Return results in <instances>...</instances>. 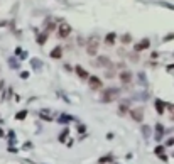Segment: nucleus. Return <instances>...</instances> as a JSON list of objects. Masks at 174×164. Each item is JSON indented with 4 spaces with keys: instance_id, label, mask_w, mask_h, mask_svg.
Here are the masks:
<instances>
[{
    "instance_id": "5",
    "label": "nucleus",
    "mask_w": 174,
    "mask_h": 164,
    "mask_svg": "<svg viewBox=\"0 0 174 164\" xmlns=\"http://www.w3.org/2000/svg\"><path fill=\"white\" fill-rule=\"evenodd\" d=\"M56 34H57V37L59 39H66L68 36L71 34V26L70 24H66V22H61L59 27L56 29Z\"/></svg>"
},
{
    "instance_id": "12",
    "label": "nucleus",
    "mask_w": 174,
    "mask_h": 164,
    "mask_svg": "<svg viewBox=\"0 0 174 164\" xmlns=\"http://www.w3.org/2000/svg\"><path fill=\"white\" fill-rule=\"evenodd\" d=\"M115 41H117V34L115 32H108L107 36H105V44L107 46H113Z\"/></svg>"
},
{
    "instance_id": "13",
    "label": "nucleus",
    "mask_w": 174,
    "mask_h": 164,
    "mask_svg": "<svg viewBox=\"0 0 174 164\" xmlns=\"http://www.w3.org/2000/svg\"><path fill=\"white\" fill-rule=\"evenodd\" d=\"M166 103L162 102V100H155V110H157V113L159 115H162V113H164V108H166Z\"/></svg>"
},
{
    "instance_id": "3",
    "label": "nucleus",
    "mask_w": 174,
    "mask_h": 164,
    "mask_svg": "<svg viewBox=\"0 0 174 164\" xmlns=\"http://www.w3.org/2000/svg\"><path fill=\"white\" fill-rule=\"evenodd\" d=\"M88 86H90V90H93V91H100V90H103V81H101V78L100 76H90L88 78Z\"/></svg>"
},
{
    "instance_id": "25",
    "label": "nucleus",
    "mask_w": 174,
    "mask_h": 164,
    "mask_svg": "<svg viewBox=\"0 0 174 164\" xmlns=\"http://www.w3.org/2000/svg\"><path fill=\"white\" fill-rule=\"evenodd\" d=\"M174 144V139H169V141H168V145H172Z\"/></svg>"
},
{
    "instance_id": "19",
    "label": "nucleus",
    "mask_w": 174,
    "mask_h": 164,
    "mask_svg": "<svg viewBox=\"0 0 174 164\" xmlns=\"http://www.w3.org/2000/svg\"><path fill=\"white\" fill-rule=\"evenodd\" d=\"M57 27H56V22H51L48 27H46V32H53V31H56Z\"/></svg>"
},
{
    "instance_id": "11",
    "label": "nucleus",
    "mask_w": 174,
    "mask_h": 164,
    "mask_svg": "<svg viewBox=\"0 0 174 164\" xmlns=\"http://www.w3.org/2000/svg\"><path fill=\"white\" fill-rule=\"evenodd\" d=\"M51 58L53 59H61L63 58V48H61V46H56V48L51 51Z\"/></svg>"
},
{
    "instance_id": "14",
    "label": "nucleus",
    "mask_w": 174,
    "mask_h": 164,
    "mask_svg": "<svg viewBox=\"0 0 174 164\" xmlns=\"http://www.w3.org/2000/svg\"><path fill=\"white\" fill-rule=\"evenodd\" d=\"M46 41H48V32L44 31L42 34H39V36H37V44H39V46H44V44H46Z\"/></svg>"
},
{
    "instance_id": "21",
    "label": "nucleus",
    "mask_w": 174,
    "mask_h": 164,
    "mask_svg": "<svg viewBox=\"0 0 174 164\" xmlns=\"http://www.w3.org/2000/svg\"><path fill=\"white\" fill-rule=\"evenodd\" d=\"M168 108H169V113H171V120L174 122V105H168Z\"/></svg>"
},
{
    "instance_id": "20",
    "label": "nucleus",
    "mask_w": 174,
    "mask_h": 164,
    "mask_svg": "<svg viewBox=\"0 0 174 164\" xmlns=\"http://www.w3.org/2000/svg\"><path fill=\"white\" fill-rule=\"evenodd\" d=\"M25 115H27V110H22V112H19L15 115V119L17 120H22V119H25Z\"/></svg>"
},
{
    "instance_id": "16",
    "label": "nucleus",
    "mask_w": 174,
    "mask_h": 164,
    "mask_svg": "<svg viewBox=\"0 0 174 164\" xmlns=\"http://www.w3.org/2000/svg\"><path fill=\"white\" fill-rule=\"evenodd\" d=\"M127 112H130L129 110V103H120V107H118V113H120V115H125Z\"/></svg>"
},
{
    "instance_id": "6",
    "label": "nucleus",
    "mask_w": 174,
    "mask_h": 164,
    "mask_svg": "<svg viewBox=\"0 0 174 164\" xmlns=\"http://www.w3.org/2000/svg\"><path fill=\"white\" fill-rule=\"evenodd\" d=\"M110 65H113V63L110 61V58H108L107 54H100V56H96V59L93 61V66H98V68H108Z\"/></svg>"
},
{
    "instance_id": "22",
    "label": "nucleus",
    "mask_w": 174,
    "mask_h": 164,
    "mask_svg": "<svg viewBox=\"0 0 174 164\" xmlns=\"http://www.w3.org/2000/svg\"><path fill=\"white\" fill-rule=\"evenodd\" d=\"M162 151H164V147H162V145H157V147H155V154L162 156Z\"/></svg>"
},
{
    "instance_id": "15",
    "label": "nucleus",
    "mask_w": 174,
    "mask_h": 164,
    "mask_svg": "<svg viewBox=\"0 0 174 164\" xmlns=\"http://www.w3.org/2000/svg\"><path fill=\"white\" fill-rule=\"evenodd\" d=\"M120 41H122V44H124V46H127V44H130V42H132V36H130L129 32H125V34H122Z\"/></svg>"
},
{
    "instance_id": "9",
    "label": "nucleus",
    "mask_w": 174,
    "mask_h": 164,
    "mask_svg": "<svg viewBox=\"0 0 174 164\" xmlns=\"http://www.w3.org/2000/svg\"><path fill=\"white\" fill-rule=\"evenodd\" d=\"M115 65H110L108 68H105V78H108V80H112V78L117 76V69H115Z\"/></svg>"
},
{
    "instance_id": "7",
    "label": "nucleus",
    "mask_w": 174,
    "mask_h": 164,
    "mask_svg": "<svg viewBox=\"0 0 174 164\" xmlns=\"http://www.w3.org/2000/svg\"><path fill=\"white\" fill-rule=\"evenodd\" d=\"M130 117H132V120H135L137 124H140L144 120V108L142 107H135V108L130 110Z\"/></svg>"
},
{
    "instance_id": "4",
    "label": "nucleus",
    "mask_w": 174,
    "mask_h": 164,
    "mask_svg": "<svg viewBox=\"0 0 174 164\" xmlns=\"http://www.w3.org/2000/svg\"><path fill=\"white\" fill-rule=\"evenodd\" d=\"M118 78H120L122 85H125V86H130V85H132L134 74H132V71H130V69H125V68H124V69L118 73Z\"/></svg>"
},
{
    "instance_id": "23",
    "label": "nucleus",
    "mask_w": 174,
    "mask_h": 164,
    "mask_svg": "<svg viewBox=\"0 0 174 164\" xmlns=\"http://www.w3.org/2000/svg\"><path fill=\"white\" fill-rule=\"evenodd\" d=\"M66 135H68V130H63V132H61V135H59V141L63 142L64 139H66Z\"/></svg>"
},
{
    "instance_id": "1",
    "label": "nucleus",
    "mask_w": 174,
    "mask_h": 164,
    "mask_svg": "<svg viewBox=\"0 0 174 164\" xmlns=\"http://www.w3.org/2000/svg\"><path fill=\"white\" fill-rule=\"evenodd\" d=\"M86 53H88V56H91V58H95L96 53H98V48H100V37L98 34H91L88 39H86Z\"/></svg>"
},
{
    "instance_id": "8",
    "label": "nucleus",
    "mask_w": 174,
    "mask_h": 164,
    "mask_svg": "<svg viewBox=\"0 0 174 164\" xmlns=\"http://www.w3.org/2000/svg\"><path fill=\"white\" fill-rule=\"evenodd\" d=\"M149 46H151V41H149V39H142L140 42H137V44H135V51H137V53L146 51V49H149Z\"/></svg>"
},
{
    "instance_id": "18",
    "label": "nucleus",
    "mask_w": 174,
    "mask_h": 164,
    "mask_svg": "<svg viewBox=\"0 0 174 164\" xmlns=\"http://www.w3.org/2000/svg\"><path fill=\"white\" fill-rule=\"evenodd\" d=\"M127 56H129V59H130V61H132V63H139V53H137V51H134V53H130V54H127Z\"/></svg>"
},
{
    "instance_id": "24",
    "label": "nucleus",
    "mask_w": 174,
    "mask_h": 164,
    "mask_svg": "<svg viewBox=\"0 0 174 164\" xmlns=\"http://www.w3.org/2000/svg\"><path fill=\"white\" fill-rule=\"evenodd\" d=\"M108 161H112V158H101L100 159V164H105V162H108Z\"/></svg>"
},
{
    "instance_id": "26",
    "label": "nucleus",
    "mask_w": 174,
    "mask_h": 164,
    "mask_svg": "<svg viewBox=\"0 0 174 164\" xmlns=\"http://www.w3.org/2000/svg\"><path fill=\"white\" fill-rule=\"evenodd\" d=\"M0 135H3V132H2V130H0Z\"/></svg>"
},
{
    "instance_id": "17",
    "label": "nucleus",
    "mask_w": 174,
    "mask_h": 164,
    "mask_svg": "<svg viewBox=\"0 0 174 164\" xmlns=\"http://www.w3.org/2000/svg\"><path fill=\"white\" fill-rule=\"evenodd\" d=\"M162 132H164L162 125H161V124H157V125H155V139H157V141H161V139H162Z\"/></svg>"
},
{
    "instance_id": "2",
    "label": "nucleus",
    "mask_w": 174,
    "mask_h": 164,
    "mask_svg": "<svg viewBox=\"0 0 174 164\" xmlns=\"http://www.w3.org/2000/svg\"><path fill=\"white\" fill-rule=\"evenodd\" d=\"M118 97H120V88L117 86H110V88H105V90H101V102L103 103H112L115 102Z\"/></svg>"
},
{
    "instance_id": "10",
    "label": "nucleus",
    "mask_w": 174,
    "mask_h": 164,
    "mask_svg": "<svg viewBox=\"0 0 174 164\" xmlns=\"http://www.w3.org/2000/svg\"><path fill=\"white\" fill-rule=\"evenodd\" d=\"M74 71H76V74H78V76L81 78V80H88V78H90L88 71H86L83 66H79V65H78V66H74Z\"/></svg>"
}]
</instances>
